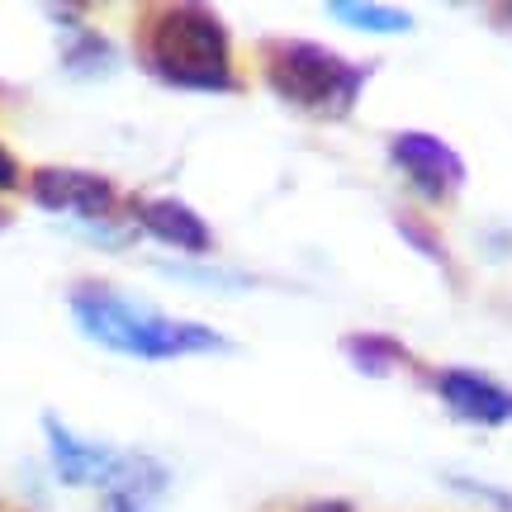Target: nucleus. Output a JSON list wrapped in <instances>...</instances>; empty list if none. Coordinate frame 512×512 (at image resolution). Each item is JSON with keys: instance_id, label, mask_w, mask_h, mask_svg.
Wrapping results in <instances>:
<instances>
[{"instance_id": "obj_1", "label": "nucleus", "mask_w": 512, "mask_h": 512, "mask_svg": "<svg viewBox=\"0 0 512 512\" xmlns=\"http://www.w3.org/2000/svg\"><path fill=\"white\" fill-rule=\"evenodd\" d=\"M67 304H72L76 328L86 332L91 342H100L105 351H119V356H138V361H176V356H200V351H228V342H223L214 328L166 318L162 309L138 304V299L119 294L114 285L81 280Z\"/></svg>"}, {"instance_id": "obj_14", "label": "nucleus", "mask_w": 512, "mask_h": 512, "mask_svg": "<svg viewBox=\"0 0 512 512\" xmlns=\"http://www.w3.org/2000/svg\"><path fill=\"white\" fill-rule=\"evenodd\" d=\"M299 512H356V508L342 503V498H313V503H304Z\"/></svg>"}, {"instance_id": "obj_12", "label": "nucleus", "mask_w": 512, "mask_h": 512, "mask_svg": "<svg viewBox=\"0 0 512 512\" xmlns=\"http://www.w3.org/2000/svg\"><path fill=\"white\" fill-rule=\"evenodd\" d=\"M347 351L361 361V370H389V361H403V351L384 337H347Z\"/></svg>"}, {"instance_id": "obj_15", "label": "nucleus", "mask_w": 512, "mask_h": 512, "mask_svg": "<svg viewBox=\"0 0 512 512\" xmlns=\"http://www.w3.org/2000/svg\"><path fill=\"white\" fill-rule=\"evenodd\" d=\"M5 223H10V214H5V209H0V228H5Z\"/></svg>"}, {"instance_id": "obj_7", "label": "nucleus", "mask_w": 512, "mask_h": 512, "mask_svg": "<svg viewBox=\"0 0 512 512\" xmlns=\"http://www.w3.org/2000/svg\"><path fill=\"white\" fill-rule=\"evenodd\" d=\"M437 394L446 399V408L465 422H484V427L512 422V389L484 380V375H475V370H441Z\"/></svg>"}, {"instance_id": "obj_10", "label": "nucleus", "mask_w": 512, "mask_h": 512, "mask_svg": "<svg viewBox=\"0 0 512 512\" xmlns=\"http://www.w3.org/2000/svg\"><path fill=\"white\" fill-rule=\"evenodd\" d=\"M332 19H347L356 29H370V34H408L413 19L403 10H389V5H361V0H332L328 5Z\"/></svg>"}, {"instance_id": "obj_2", "label": "nucleus", "mask_w": 512, "mask_h": 512, "mask_svg": "<svg viewBox=\"0 0 512 512\" xmlns=\"http://www.w3.org/2000/svg\"><path fill=\"white\" fill-rule=\"evenodd\" d=\"M138 53L152 76L181 91H233V43L214 10L204 5H162L143 19Z\"/></svg>"}, {"instance_id": "obj_11", "label": "nucleus", "mask_w": 512, "mask_h": 512, "mask_svg": "<svg viewBox=\"0 0 512 512\" xmlns=\"http://www.w3.org/2000/svg\"><path fill=\"white\" fill-rule=\"evenodd\" d=\"M62 67L72 76H105L114 67V48L95 29H76V38L67 43V53H62Z\"/></svg>"}, {"instance_id": "obj_13", "label": "nucleus", "mask_w": 512, "mask_h": 512, "mask_svg": "<svg viewBox=\"0 0 512 512\" xmlns=\"http://www.w3.org/2000/svg\"><path fill=\"white\" fill-rule=\"evenodd\" d=\"M19 181H24V171H19V162L0 147V195H10V190H19Z\"/></svg>"}, {"instance_id": "obj_6", "label": "nucleus", "mask_w": 512, "mask_h": 512, "mask_svg": "<svg viewBox=\"0 0 512 512\" xmlns=\"http://www.w3.org/2000/svg\"><path fill=\"white\" fill-rule=\"evenodd\" d=\"M389 157H394V166L418 185L427 200H446V195H456L460 181H465L460 157L441 143V138H432V133H399L394 147H389Z\"/></svg>"}, {"instance_id": "obj_9", "label": "nucleus", "mask_w": 512, "mask_h": 512, "mask_svg": "<svg viewBox=\"0 0 512 512\" xmlns=\"http://www.w3.org/2000/svg\"><path fill=\"white\" fill-rule=\"evenodd\" d=\"M166 465L143 456V451H124L114 479L100 489V512H152L157 498L166 494Z\"/></svg>"}, {"instance_id": "obj_8", "label": "nucleus", "mask_w": 512, "mask_h": 512, "mask_svg": "<svg viewBox=\"0 0 512 512\" xmlns=\"http://www.w3.org/2000/svg\"><path fill=\"white\" fill-rule=\"evenodd\" d=\"M133 219H138V228H147L152 238L176 247V252H190V256L214 252V228L181 200H138L133 204Z\"/></svg>"}, {"instance_id": "obj_4", "label": "nucleus", "mask_w": 512, "mask_h": 512, "mask_svg": "<svg viewBox=\"0 0 512 512\" xmlns=\"http://www.w3.org/2000/svg\"><path fill=\"white\" fill-rule=\"evenodd\" d=\"M29 195L38 209H53V214H76L86 223H110L119 190L110 176L100 171H81V166H38L29 171Z\"/></svg>"}, {"instance_id": "obj_5", "label": "nucleus", "mask_w": 512, "mask_h": 512, "mask_svg": "<svg viewBox=\"0 0 512 512\" xmlns=\"http://www.w3.org/2000/svg\"><path fill=\"white\" fill-rule=\"evenodd\" d=\"M43 437H48V460H53L57 479L67 489H105L114 470H119V460H124V451H110L100 441L76 437L72 427L53 418V413H43Z\"/></svg>"}, {"instance_id": "obj_3", "label": "nucleus", "mask_w": 512, "mask_h": 512, "mask_svg": "<svg viewBox=\"0 0 512 512\" xmlns=\"http://www.w3.org/2000/svg\"><path fill=\"white\" fill-rule=\"evenodd\" d=\"M261 72L285 105L309 110L318 119H342L351 114L356 95L366 86V67L347 62L323 43H304V38H275L261 48Z\"/></svg>"}]
</instances>
